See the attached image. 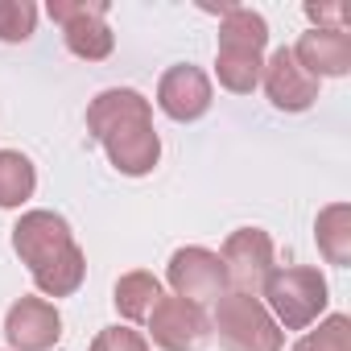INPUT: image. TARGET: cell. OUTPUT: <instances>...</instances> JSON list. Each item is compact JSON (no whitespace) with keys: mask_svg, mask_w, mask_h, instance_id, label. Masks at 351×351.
<instances>
[{"mask_svg":"<svg viewBox=\"0 0 351 351\" xmlns=\"http://www.w3.org/2000/svg\"><path fill=\"white\" fill-rule=\"evenodd\" d=\"M149 335L161 351H199L211 335L207 314L182 298H157L149 314Z\"/></svg>","mask_w":351,"mask_h":351,"instance_id":"cell-7","label":"cell"},{"mask_svg":"<svg viewBox=\"0 0 351 351\" xmlns=\"http://www.w3.org/2000/svg\"><path fill=\"white\" fill-rule=\"evenodd\" d=\"M38 25V9L29 0H0V42H25Z\"/></svg>","mask_w":351,"mask_h":351,"instance_id":"cell-20","label":"cell"},{"mask_svg":"<svg viewBox=\"0 0 351 351\" xmlns=\"http://www.w3.org/2000/svg\"><path fill=\"white\" fill-rule=\"evenodd\" d=\"M215 71H219V83H223L228 91H236V95H248V91L261 83V71H265V62H261V54L219 50V58H215Z\"/></svg>","mask_w":351,"mask_h":351,"instance_id":"cell-18","label":"cell"},{"mask_svg":"<svg viewBox=\"0 0 351 351\" xmlns=\"http://www.w3.org/2000/svg\"><path fill=\"white\" fill-rule=\"evenodd\" d=\"M104 0H50V17L66 29V50L87 62H104L116 46V34L104 21Z\"/></svg>","mask_w":351,"mask_h":351,"instance_id":"cell-4","label":"cell"},{"mask_svg":"<svg viewBox=\"0 0 351 351\" xmlns=\"http://www.w3.org/2000/svg\"><path fill=\"white\" fill-rule=\"evenodd\" d=\"M261 79H265L269 99H273L281 112H306V108L318 99V79H314V75H306V71L298 66L293 50H285V46H281V50H273V58L265 62Z\"/></svg>","mask_w":351,"mask_h":351,"instance_id":"cell-11","label":"cell"},{"mask_svg":"<svg viewBox=\"0 0 351 351\" xmlns=\"http://www.w3.org/2000/svg\"><path fill=\"white\" fill-rule=\"evenodd\" d=\"M5 339L13 351H50L62 339V318L46 298H21L5 314Z\"/></svg>","mask_w":351,"mask_h":351,"instance_id":"cell-9","label":"cell"},{"mask_svg":"<svg viewBox=\"0 0 351 351\" xmlns=\"http://www.w3.org/2000/svg\"><path fill=\"white\" fill-rule=\"evenodd\" d=\"M169 285H173V298H182L191 306H207V302H219L223 289H228V273H223V261L219 252L211 248H178L169 256V269H165Z\"/></svg>","mask_w":351,"mask_h":351,"instance_id":"cell-5","label":"cell"},{"mask_svg":"<svg viewBox=\"0 0 351 351\" xmlns=\"http://www.w3.org/2000/svg\"><path fill=\"white\" fill-rule=\"evenodd\" d=\"M215 335L223 351H281L285 343L265 302L252 293H236V289L215 302Z\"/></svg>","mask_w":351,"mask_h":351,"instance_id":"cell-3","label":"cell"},{"mask_svg":"<svg viewBox=\"0 0 351 351\" xmlns=\"http://www.w3.org/2000/svg\"><path fill=\"white\" fill-rule=\"evenodd\" d=\"M219 261H223V273L236 285V293H252L256 298L265 289L269 273H273V240L261 228H236L223 240Z\"/></svg>","mask_w":351,"mask_h":351,"instance_id":"cell-6","label":"cell"},{"mask_svg":"<svg viewBox=\"0 0 351 351\" xmlns=\"http://www.w3.org/2000/svg\"><path fill=\"white\" fill-rule=\"evenodd\" d=\"M293 351H351V318L330 314L326 322H318V330L302 335L293 343Z\"/></svg>","mask_w":351,"mask_h":351,"instance_id":"cell-19","label":"cell"},{"mask_svg":"<svg viewBox=\"0 0 351 351\" xmlns=\"http://www.w3.org/2000/svg\"><path fill=\"white\" fill-rule=\"evenodd\" d=\"M293 58L314 79H339L351 71V34L347 29H310L298 38Z\"/></svg>","mask_w":351,"mask_h":351,"instance_id":"cell-12","label":"cell"},{"mask_svg":"<svg viewBox=\"0 0 351 351\" xmlns=\"http://www.w3.org/2000/svg\"><path fill=\"white\" fill-rule=\"evenodd\" d=\"M87 277V256L79 244H71L66 252H58L54 261H46L42 269H34V285L46 293V298H66L83 285Z\"/></svg>","mask_w":351,"mask_h":351,"instance_id":"cell-14","label":"cell"},{"mask_svg":"<svg viewBox=\"0 0 351 351\" xmlns=\"http://www.w3.org/2000/svg\"><path fill=\"white\" fill-rule=\"evenodd\" d=\"M314 240H318V252L330 265H347L351 261V207L347 203L322 207L318 223H314Z\"/></svg>","mask_w":351,"mask_h":351,"instance_id":"cell-15","label":"cell"},{"mask_svg":"<svg viewBox=\"0 0 351 351\" xmlns=\"http://www.w3.org/2000/svg\"><path fill=\"white\" fill-rule=\"evenodd\" d=\"M157 298H161V281L153 277V273H124L120 281H116V293H112V302H116V310L128 318V322H141V318H149L153 314V306H157Z\"/></svg>","mask_w":351,"mask_h":351,"instance_id":"cell-16","label":"cell"},{"mask_svg":"<svg viewBox=\"0 0 351 351\" xmlns=\"http://www.w3.org/2000/svg\"><path fill=\"white\" fill-rule=\"evenodd\" d=\"M91 351H149V343H145V335H136L128 326H108L95 335Z\"/></svg>","mask_w":351,"mask_h":351,"instance_id":"cell-21","label":"cell"},{"mask_svg":"<svg viewBox=\"0 0 351 351\" xmlns=\"http://www.w3.org/2000/svg\"><path fill=\"white\" fill-rule=\"evenodd\" d=\"M269 46V21L252 9L232 5L219 25V50H240V54H265Z\"/></svg>","mask_w":351,"mask_h":351,"instance_id":"cell-13","label":"cell"},{"mask_svg":"<svg viewBox=\"0 0 351 351\" xmlns=\"http://www.w3.org/2000/svg\"><path fill=\"white\" fill-rule=\"evenodd\" d=\"M38 186L34 161L17 149H0V207H21Z\"/></svg>","mask_w":351,"mask_h":351,"instance_id":"cell-17","label":"cell"},{"mask_svg":"<svg viewBox=\"0 0 351 351\" xmlns=\"http://www.w3.org/2000/svg\"><path fill=\"white\" fill-rule=\"evenodd\" d=\"M87 132L108 149V161L128 178L149 173L161 157V136L153 128L149 99L132 87L99 91L87 108Z\"/></svg>","mask_w":351,"mask_h":351,"instance_id":"cell-1","label":"cell"},{"mask_svg":"<svg viewBox=\"0 0 351 351\" xmlns=\"http://www.w3.org/2000/svg\"><path fill=\"white\" fill-rule=\"evenodd\" d=\"M157 108L169 120H178V124H191V120L207 116V108H211V79L199 66H191V62L169 66L161 75V83H157Z\"/></svg>","mask_w":351,"mask_h":351,"instance_id":"cell-10","label":"cell"},{"mask_svg":"<svg viewBox=\"0 0 351 351\" xmlns=\"http://www.w3.org/2000/svg\"><path fill=\"white\" fill-rule=\"evenodd\" d=\"M306 17L314 21V29H347L351 25V9L347 5H318V0H310Z\"/></svg>","mask_w":351,"mask_h":351,"instance_id":"cell-22","label":"cell"},{"mask_svg":"<svg viewBox=\"0 0 351 351\" xmlns=\"http://www.w3.org/2000/svg\"><path fill=\"white\" fill-rule=\"evenodd\" d=\"M75 244L71 236V223L54 211H25L13 228V252L29 265V269H42L46 261H54L58 252H66Z\"/></svg>","mask_w":351,"mask_h":351,"instance_id":"cell-8","label":"cell"},{"mask_svg":"<svg viewBox=\"0 0 351 351\" xmlns=\"http://www.w3.org/2000/svg\"><path fill=\"white\" fill-rule=\"evenodd\" d=\"M265 310L273 314L277 326L285 330H306L322 310H326V277L310 265H289V269H273L265 281Z\"/></svg>","mask_w":351,"mask_h":351,"instance_id":"cell-2","label":"cell"}]
</instances>
